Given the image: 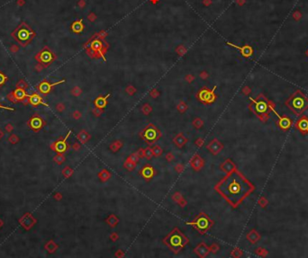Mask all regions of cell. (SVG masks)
<instances>
[{"label": "cell", "instance_id": "1", "mask_svg": "<svg viewBox=\"0 0 308 258\" xmlns=\"http://www.w3.org/2000/svg\"><path fill=\"white\" fill-rule=\"evenodd\" d=\"M252 189L250 183L235 170L227 174L214 187V190L234 208L248 196Z\"/></svg>", "mask_w": 308, "mask_h": 258}, {"label": "cell", "instance_id": "2", "mask_svg": "<svg viewBox=\"0 0 308 258\" xmlns=\"http://www.w3.org/2000/svg\"><path fill=\"white\" fill-rule=\"evenodd\" d=\"M162 242L174 254H179L180 250L188 245L189 240L179 228H174L173 230L163 238Z\"/></svg>", "mask_w": 308, "mask_h": 258}, {"label": "cell", "instance_id": "3", "mask_svg": "<svg viewBox=\"0 0 308 258\" xmlns=\"http://www.w3.org/2000/svg\"><path fill=\"white\" fill-rule=\"evenodd\" d=\"M11 36L19 43L21 47H26L36 37V33L26 22H22L11 33Z\"/></svg>", "mask_w": 308, "mask_h": 258}, {"label": "cell", "instance_id": "4", "mask_svg": "<svg viewBox=\"0 0 308 258\" xmlns=\"http://www.w3.org/2000/svg\"><path fill=\"white\" fill-rule=\"evenodd\" d=\"M186 223L194 227L200 234H205L214 226V222L205 212H200L196 215L192 221H188Z\"/></svg>", "mask_w": 308, "mask_h": 258}, {"label": "cell", "instance_id": "5", "mask_svg": "<svg viewBox=\"0 0 308 258\" xmlns=\"http://www.w3.org/2000/svg\"><path fill=\"white\" fill-rule=\"evenodd\" d=\"M140 138L147 142L149 145H152L161 137V132L154 124L149 123L144 129L139 133Z\"/></svg>", "mask_w": 308, "mask_h": 258}, {"label": "cell", "instance_id": "6", "mask_svg": "<svg viewBox=\"0 0 308 258\" xmlns=\"http://www.w3.org/2000/svg\"><path fill=\"white\" fill-rule=\"evenodd\" d=\"M287 103L293 112L299 114L308 107V99L303 94L296 93Z\"/></svg>", "mask_w": 308, "mask_h": 258}, {"label": "cell", "instance_id": "7", "mask_svg": "<svg viewBox=\"0 0 308 258\" xmlns=\"http://www.w3.org/2000/svg\"><path fill=\"white\" fill-rule=\"evenodd\" d=\"M34 58L43 68H48L51 63L56 60V55L53 53V52L49 47L45 46L35 55Z\"/></svg>", "mask_w": 308, "mask_h": 258}, {"label": "cell", "instance_id": "8", "mask_svg": "<svg viewBox=\"0 0 308 258\" xmlns=\"http://www.w3.org/2000/svg\"><path fill=\"white\" fill-rule=\"evenodd\" d=\"M215 88H216V86H214L212 90H210L206 87L202 88L197 95V98L199 100V102L204 104H211V103H214L215 99H216V95L214 94Z\"/></svg>", "mask_w": 308, "mask_h": 258}, {"label": "cell", "instance_id": "9", "mask_svg": "<svg viewBox=\"0 0 308 258\" xmlns=\"http://www.w3.org/2000/svg\"><path fill=\"white\" fill-rule=\"evenodd\" d=\"M70 134H71V130L68 131V134L65 136V138H60L59 140H57L56 142H54L51 146V149H53L57 153H64V152H66L67 149L68 148V144H67V139L68 138Z\"/></svg>", "mask_w": 308, "mask_h": 258}, {"label": "cell", "instance_id": "10", "mask_svg": "<svg viewBox=\"0 0 308 258\" xmlns=\"http://www.w3.org/2000/svg\"><path fill=\"white\" fill-rule=\"evenodd\" d=\"M66 80L65 79H62L60 81H58L56 83H53V84H51L50 82H48L47 80H43V82H41L38 86H37V89L39 90V92L41 94H43V95H47L51 91V89L54 87L55 86H58L60 84H62V83H65Z\"/></svg>", "mask_w": 308, "mask_h": 258}, {"label": "cell", "instance_id": "11", "mask_svg": "<svg viewBox=\"0 0 308 258\" xmlns=\"http://www.w3.org/2000/svg\"><path fill=\"white\" fill-rule=\"evenodd\" d=\"M27 95H28L26 94V90L24 88L16 87L13 92H11L7 95V98L9 99V101L13 103H18V102H22L25 98L27 97Z\"/></svg>", "mask_w": 308, "mask_h": 258}, {"label": "cell", "instance_id": "12", "mask_svg": "<svg viewBox=\"0 0 308 258\" xmlns=\"http://www.w3.org/2000/svg\"><path fill=\"white\" fill-rule=\"evenodd\" d=\"M189 163H190V165L191 167L195 170V171H200L204 165H205V161L204 159L202 158V156L198 154H195L193 156L190 160H189Z\"/></svg>", "mask_w": 308, "mask_h": 258}, {"label": "cell", "instance_id": "13", "mask_svg": "<svg viewBox=\"0 0 308 258\" xmlns=\"http://www.w3.org/2000/svg\"><path fill=\"white\" fill-rule=\"evenodd\" d=\"M44 124H45L44 120L40 116H37V115L33 116L30 119L29 122L27 123V125L34 131H39L44 126Z\"/></svg>", "mask_w": 308, "mask_h": 258}, {"label": "cell", "instance_id": "14", "mask_svg": "<svg viewBox=\"0 0 308 258\" xmlns=\"http://www.w3.org/2000/svg\"><path fill=\"white\" fill-rule=\"evenodd\" d=\"M206 148L209 150V152L212 154V155H217L219 154L222 149L223 148V146L222 144L216 138H214L207 146H206Z\"/></svg>", "mask_w": 308, "mask_h": 258}, {"label": "cell", "instance_id": "15", "mask_svg": "<svg viewBox=\"0 0 308 258\" xmlns=\"http://www.w3.org/2000/svg\"><path fill=\"white\" fill-rule=\"evenodd\" d=\"M194 252H195V254L197 255V256H199V257L201 258L206 257L211 253L210 247H207V245L205 243H204V242L200 243L197 247L194 249Z\"/></svg>", "mask_w": 308, "mask_h": 258}, {"label": "cell", "instance_id": "16", "mask_svg": "<svg viewBox=\"0 0 308 258\" xmlns=\"http://www.w3.org/2000/svg\"><path fill=\"white\" fill-rule=\"evenodd\" d=\"M139 174L142 175L146 181H149L151 180L154 176V174H155V169H154L151 165H148L147 164V165H145L141 169V171L139 172Z\"/></svg>", "mask_w": 308, "mask_h": 258}, {"label": "cell", "instance_id": "17", "mask_svg": "<svg viewBox=\"0 0 308 258\" xmlns=\"http://www.w3.org/2000/svg\"><path fill=\"white\" fill-rule=\"evenodd\" d=\"M27 98H28V101H29V103H31L33 106H38L39 104H43L44 106H49V104H47L46 103L43 102V99L36 93H34L33 95H27Z\"/></svg>", "mask_w": 308, "mask_h": 258}, {"label": "cell", "instance_id": "18", "mask_svg": "<svg viewBox=\"0 0 308 258\" xmlns=\"http://www.w3.org/2000/svg\"><path fill=\"white\" fill-rule=\"evenodd\" d=\"M188 141V138L185 137V135L183 133H179L178 135H176V137H174V138H173V143L175 144V146H177L180 148L185 146Z\"/></svg>", "mask_w": 308, "mask_h": 258}, {"label": "cell", "instance_id": "19", "mask_svg": "<svg viewBox=\"0 0 308 258\" xmlns=\"http://www.w3.org/2000/svg\"><path fill=\"white\" fill-rule=\"evenodd\" d=\"M111 94H107L105 96H98L96 100L94 101L95 107L100 108V109H104L105 108V106L107 105V99L110 97Z\"/></svg>", "mask_w": 308, "mask_h": 258}, {"label": "cell", "instance_id": "20", "mask_svg": "<svg viewBox=\"0 0 308 258\" xmlns=\"http://www.w3.org/2000/svg\"><path fill=\"white\" fill-rule=\"evenodd\" d=\"M220 168L222 169L223 172L229 174V173L232 172V171L234 170L235 166H234V164L232 163L230 159H227V160H225V161L221 165Z\"/></svg>", "mask_w": 308, "mask_h": 258}, {"label": "cell", "instance_id": "21", "mask_svg": "<svg viewBox=\"0 0 308 258\" xmlns=\"http://www.w3.org/2000/svg\"><path fill=\"white\" fill-rule=\"evenodd\" d=\"M105 222L108 226H110L111 228H114L119 223V218L115 214H110L105 220Z\"/></svg>", "mask_w": 308, "mask_h": 258}, {"label": "cell", "instance_id": "22", "mask_svg": "<svg viewBox=\"0 0 308 258\" xmlns=\"http://www.w3.org/2000/svg\"><path fill=\"white\" fill-rule=\"evenodd\" d=\"M90 138H91V135L89 133H87L85 129H82L77 135V138L79 140V142L82 143V144L86 143L90 139Z\"/></svg>", "mask_w": 308, "mask_h": 258}, {"label": "cell", "instance_id": "23", "mask_svg": "<svg viewBox=\"0 0 308 258\" xmlns=\"http://www.w3.org/2000/svg\"><path fill=\"white\" fill-rule=\"evenodd\" d=\"M111 172L108 169H103L100 172L98 173L97 177L99 178V180L101 182H106L111 178Z\"/></svg>", "mask_w": 308, "mask_h": 258}, {"label": "cell", "instance_id": "24", "mask_svg": "<svg viewBox=\"0 0 308 258\" xmlns=\"http://www.w3.org/2000/svg\"><path fill=\"white\" fill-rule=\"evenodd\" d=\"M123 145H124L123 141H121L119 139H116V140H114L111 144H110L109 149L111 150L113 153H116L117 151H119L120 149L122 148Z\"/></svg>", "mask_w": 308, "mask_h": 258}, {"label": "cell", "instance_id": "25", "mask_svg": "<svg viewBox=\"0 0 308 258\" xmlns=\"http://www.w3.org/2000/svg\"><path fill=\"white\" fill-rule=\"evenodd\" d=\"M268 110V106L264 102H256L255 103V111L258 114L265 113Z\"/></svg>", "mask_w": 308, "mask_h": 258}, {"label": "cell", "instance_id": "26", "mask_svg": "<svg viewBox=\"0 0 308 258\" xmlns=\"http://www.w3.org/2000/svg\"><path fill=\"white\" fill-rule=\"evenodd\" d=\"M136 165H137V163L133 162V161L131 159L130 156H129L128 157L126 158V160H125V161H124V168H126L128 171H133V170L135 169Z\"/></svg>", "mask_w": 308, "mask_h": 258}, {"label": "cell", "instance_id": "27", "mask_svg": "<svg viewBox=\"0 0 308 258\" xmlns=\"http://www.w3.org/2000/svg\"><path fill=\"white\" fill-rule=\"evenodd\" d=\"M71 30H72L74 33H77V34L80 33V32L83 30V25L81 24V20L74 22V23L72 24V25H71Z\"/></svg>", "mask_w": 308, "mask_h": 258}, {"label": "cell", "instance_id": "28", "mask_svg": "<svg viewBox=\"0 0 308 258\" xmlns=\"http://www.w3.org/2000/svg\"><path fill=\"white\" fill-rule=\"evenodd\" d=\"M45 249L47 250L48 252H50V253H54L56 250L58 249V245L54 241H49L45 246Z\"/></svg>", "mask_w": 308, "mask_h": 258}, {"label": "cell", "instance_id": "29", "mask_svg": "<svg viewBox=\"0 0 308 258\" xmlns=\"http://www.w3.org/2000/svg\"><path fill=\"white\" fill-rule=\"evenodd\" d=\"M188 106L187 103H185L184 101H180L179 104L177 105V110L180 112V113H185L188 111Z\"/></svg>", "mask_w": 308, "mask_h": 258}, {"label": "cell", "instance_id": "30", "mask_svg": "<svg viewBox=\"0 0 308 258\" xmlns=\"http://www.w3.org/2000/svg\"><path fill=\"white\" fill-rule=\"evenodd\" d=\"M153 150L151 147H147L144 148V153H143V157H145L146 159L151 160L153 156Z\"/></svg>", "mask_w": 308, "mask_h": 258}, {"label": "cell", "instance_id": "31", "mask_svg": "<svg viewBox=\"0 0 308 258\" xmlns=\"http://www.w3.org/2000/svg\"><path fill=\"white\" fill-rule=\"evenodd\" d=\"M53 160H54L55 163H57L58 165H61V164H63L65 162L66 157H65V156L63 155V153H58L57 155L53 157Z\"/></svg>", "mask_w": 308, "mask_h": 258}, {"label": "cell", "instance_id": "32", "mask_svg": "<svg viewBox=\"0 0 308 258\" xmlns=\"http://www.w3.org/2000/svg\"><path fill=\"white\" fill-rule=\"evenodd\" d=\"M192 124H193V126L196 129H201L204 126L205 122H204V120H202L200 117H197V118H196L195 120L192 121Z\"/></svg>", "mask_w": 308, "mask_h": 258}, {"label": "cell", "instance_id": "33", "mask_svg": "<svg viewBox=\"0 0 308 258\" xmlns=\"http://www.w3.org/2000/svg\"><path fill=\"white\" fill-rule=\"evenodd\" d=\"M142 112H143L145 115H149L151 112H152V107L149 103H144L142 106Z\"/></svg>", "mask_w": 308, "mask_h": 258}, {"label": "cell", "instance_id": "34", "mask_svg": "<svg viewBox=\"0 0 308 258\" xmlns=\"http://www.w3.org/2000/svg\"><path fill=\"white\" fill-rule=\"evenodd\" d=\"M62 174L64 175L65 178H68L73 174V169H71L69 166H66L63 170H62Z\"/></svg>", "mask_w": 308, "mask_h": 258}, {"label": "cell", "instance_id": "35", "mask_svg": "<svg viewBox=\"0 0 308 258\" xmlns=\"http://www.w3.org/2000/svg\"><path fill=\"white\" fill-rule=\"evenodd\" d=\"M152 150H153V155L155 156H160L162 155L163 149L160 146H158V145L154 146L152 147Z\"/></svg>", "mask_w": 308, "mask_h": 258}, {"label": "cell", "instance_id": "36", "mask_svg": "<svg viewBox=\"0 0 308 258\" xmlns=\"http://www.w3.org/2000/svg\"><path fill=\"white\" fill-rule=\"evenodd\" d=\"M171 198H172V200H173L175 202L179 203L180 201L184 198V197H183V195L180 193V192H176L175 193H173V195H172V197H171Z\"/></svg>", "mask_w": 308, "mask_h": 258}, {"label": "cell", "instance_id": "37", "mask_svg": "<svg viewBox=\"0 0 308 258\" xmlns=\"http://www.w3.org/2000/svg\"><path fill=\"white\" fill-rule=\"evenodd\" d=\"M92 112L96 117H100L102 115V113L104 112V109H100L97 107H95L94 109L92 110Z\"/></svg>", "mask_w": 308, "mask_h": 258}, {"label": "cell", "instance_id": "38", "mask_svg": "<svg viewBox=\"0 0 308 258\" xmlns=\"http://www.w3.org/2000/svg\"><path fill=\"white\" fill-rule=\"evenodd\" d=\"M71 94L74 96H79L82 94V90L78 87V86H75L72 90H71Z\"/></svg>", "mask_w": 308, "mask_h": 258}, {"label": "cell", "instance_id": "39", "mask_svg": "<svg viewBox=\"0 0 308 258\" xmlns=\"http://www.w3.org/2000/svg\"><path fill=\"white\" fill-rule=\"evenodd\" d=\"M16 87H19V88H24L26 89L28 87V84L26 82L25 79H21L20 81H18V83L16 84Z\"/></svg>", "mask_w": 308, "mask_h": 258}, {"label": "cell", "instance_id": "40", "mask_svg": "<svg viewBox=\"0 0 308 258\" xmlns=\"http://www.w3.org/2000/svg\"><path fill=\"white\" fill-rule=\"evenodd\" d=\"M8 80V78L3 73V72H1L0 71V86H3L7 81Z\"/></svg>", "mask_w": 308, "mask_h": 258}, {"label": "cell", "instance_id": "41", "mask_svg": "<svg viewBox=\"0 0 308 258\" xmlns=\"http://www.w3.org/2000/svg\"><path fill=\"white\" fill-rule=\"evenodd\" d=\"M175 170L179 173V174H181V173L185 170V166H184L183 164H177L176 166H175Z\"/></svg>", "mask_w": 308, "mask_h": 258}, {"label": "cell", "instance_id": "42", "mask_svg": "<svg viewBox=\"0 0 308 258\" xmlns=\"http://www.w3.org/2000/svg\"><path fill=\"white\" fill-rule=\"evenodd\" d=\"M130 157H131V159L133 161V162H135V163H138L139 162V160H140V156L138 155V153L137 152H134V153H133V154H131L130 155Z\"/></svg>", "mask_w": 308, "mask_h": 258}, {"label": "cell", "instance_id": "43", "mask_svg": "<svg viewBox=\"0 0 308 258\" xmlns=\"http://www.w3.org/2000/svg\"><path fill=\"white\" fill-rule=\"evenodd\" d=\"M125 91L128 93L129 95H134L135 93H136V89L133 87V86H128L127 87H126V89H125Z\"/></svg>", "mask_w": 308, "mask_h": 258}, {"label": "cell", "instance_id": "44", "mask_svg": "<svg viewBox=\"0 0 308 258\" xmlns=\"http://www.w3.org/2000/svg\"><path fill=\"white\" fill-rule=\"evenodd\" d=\"M195 144H196V146L198 147H201L204 146V144H205V139L202 138H197V140L195 141Z\"/></svg>", "mask_w": 308, "mask_h": 258}, {"label": "cell", "instance_id": "45", "mask_svg": "<svg viewBox=\"0 0 308 258\" xmlns=\"http://www.w3.org/2000/svg\"><path fill=\"white\" fill-rule=\"evenodd\" d=\"M109 238H110V240L113 241V242H115V241L118 240V238H119V236H118V234H117L116 232H113V233H111V234H110V236H109Z\"/></svg>", "mask_w": 308, "mask_h": 258}, {"label": "cell", "instance_id": "46", "mask_svg": "<svg viewBox=\"0 0 308 258\" xmlns=\"http://www.w3.org/2000/svg\"><path fill=\"white\" fill-rule=\"evenodd\" d=\"M18 140H19V138H18V137H17L16 135H11L10 138H9V141H10L12 144H16V143L18 142Z\"/></svg>", "mask_w": 308, "mask_h": 258}, {"label": "cell", "instance_id": "47", "mask_svg": "<svg viewBox=\"0 0 308 258\" xmlns=\"http://www.w3.org/2000/svg\"><path fill=\"white\" fill-rule=\"evenodd\" d=\"M150 95H151L152 98H157V97L160 95V92H159L157 89H152V90L150 92Z\"/></svg>", "mask_w": 308, "mask_h": 258}, {"label": "cell", "instance_id": "48", "mask_svg": "<svg viewBox=\"0 0 308 258\" xmlns=\"http://www.w3.org/2000/svg\"><path fill=\"white\" fill-rule=\"evenodd\" d=\"M218 250H219V247H218V245H217V244H213V245L210 247V251H211L213 254L217 253V252H218Z\"/></svg>", "mask_w": 308, "mask_h": 258}, {"label": "cell", "instance_id": "49", "mask_svg": "<svg viewBox=\"0 0 308 258\" xmlns=\"http://www.w3.org/2000/svg\"><path fill=\"white\" fill-rule=\"evenodd\" d=\"M174 158H175V156L173 155L171 152L167 153V155H166V160H167L168 162H172V161L174 160Z\"/></svg>", "mask_w": 308, "mask_h": 258}, {"label": "cell", "instance_id": "50", "mask_svg": "<svg viewBox=\"0 0 308 258\" xmlns=\"http://www.w3.org/2000/svg\"><path fill=\"white\" fill-rule=\"evenodd\" d=\"M81 117H82V114H81V112H80L75 111V112H73V118H74L75 120H79Z\"/></svg>", "mask_w": 308, "mask_h": 258}, {"label": "cell", "instance_id": "51", "mask_svg": "<svg viewBox=\"0 0 308 258\" xmlns=\"http://www.w3.org/2000/svg\"><path fill=\"white\" fill-rule=\"evenodd\" d=\"M114 256H115V257H124V252L123 250L118 249L115 252Z\"/></svg>", "mask_w": 308, "mask_h": 258}, {"label": "cell", "instance_id": "52", "mask_svg": "<svg viewBox=\"0 0 308 258\" xmlns=\"http://www.w3.org/2000/svg\"><path fill=\"white\" fill-rule=\"evenodd\" d=\"M80 148H81V145H80L79 143H77V142H75V143L72 145V149H73L74 151H78V150H80Z\"/></svg>", "mask_w": 308, "mask_h": 258}, {"label": "cell", "instance_id": "53", "mask_svg": "<svg viewBox=\"0 0 308 258\" xmlns=\"http://www.w3.org/2000/svg\"><path fill=\"white\" fill-rule=\"evenodd\" d=\"M56 109H57V111H58V112H63V111H64V109H65V105H64L63 103H59V104H57V106H56Z\"/></svg>", "mask_w": 308, "mask_h": 258}, {"label": "cell", "instance_id": "54", "mask_svg": "<svg viewBox=\"0 0 308 258\" xmlns=\"http://www.w3.org/2000/svg\"><path fill=\"white\" fill-rule=\"evenodd\" d=\"M185 78H186V80H187L188 82H189V83L193 82V81H194V79H195V78H194V76H193V75H187Z\"/></svg>", "mask_w": 308, "mask_h": 258}, {"label": "cell", "instance_id": "55", "mask_svg": "<svg viewBox=\"0 0 308 258\" xmlns=\"http://www.w3.org/2000/svg\"><path fill=\"white\" fill-rule=\"evenodd\" d=\"M178 204H179V205H180V207H182V208H183V207H185V206H186V205H187V204H188V201H186L185 199L183 198V199H182V200H181V201H180V202L178 203Z\"/></svg>", "mask_w": 308, "mask_h": 258}, {"label": "cell", "instance_id": "56", "mask_svg": "<svg viewBox=\"0 0 308 258\" xmlns=\"http://www.w3.org/2000/svg\"><path fill=\"white\" fill-rule=\"evenodd\" d=\"M10 51H11V52H17L18 51H19V48L17 47L16 45H12L11 47H10Z\"/></svg>", "mask_w": 308, "mask_h": 258}, {"label": "cell", "instance_id": "57", "mask_svg": "<svg viewBox=\"0 0 308 258\" xmlns=\"http://www.w3.org/2000/svg\"><path fill=\"white\" fill-rule=\"evenodd\" d=\"M200 78H202V79H206V78H208V74H207V72H205V71L201 72V74H200Z\"/></svg>", "mask_w": 308, "mask_h": 258}, {"label": "cell", "instance_id": "58", "mask_svg": "<svg viewBox=\"0 0 308 258\" xmlns=\"http://www.w3.org/2000/svg\"><path fill=\"white\" fill-rule=\"evenodd\" d=\"M26 4V0H17L16 5L18 7H23Z\"/></svg>", "mask_w": 308, "mask_h": 258}, {"label": "cell", "instance_id": "59", "mask_svg": "<svg viewBox=\"0 0 308 258\" xmlns=\"http://www.w3.org/2000/svg\"><path fill=\"white\" fill-rule=\"evenodd\" d=\"M54 199H55V200H57V201H60V200L62 199V195H61V193H60V192H57V193L54 195Z\"/></svg>", "mask_w": 308, "mask_h": 258}, {"label": "cell", "instance_id": "60", "mask_svg": "<svg viewBox=\"0 0 308 258\" xmlns=\"http://www.w3.org/2000/svg\"><path fill=\"white\" fill-rule=\"evenodd\" d=\"M0 109H5V110H9V111H15L14 108H11V107H7V106H4L2 104H0Z\"/></svg>", "mask_w": 308, "mask_h": 258}, {"label": "cell", "instance_id": "61", "mask_svg": "<svg viewBox=\"0 0 308 258\" xmlns=\"http://www.w3.org/2000/svg\"><path fill=\"white\" fill-rule=\"evenodd\" d=\"M43 69V67L42 66V65H41V64H40V63H39L38 65H36V66H35V69H36L38 72H40V71H41V70H42Z\"/></svg>", "mask_w": 308, "mask_h": 258}, {"label": "cell", "instance_id": "62", "mask_svg": "<svg viewBox=\"0 0 308 258\" xmlns=\"http://www.w3.org/2000/svg\"><path fill=\"white\" fill-rule=\"evenodd\" d=\"M6 129H7V131L10 132V131H12V130H13V126H12L11 124H7V125L6 126Z\"/></svg>", "mask_w": 308, "mask_h": 258}, {"label": "cell", "instance_id": "63", "mask_svg": "<svg viewBox=\"0 0 308 258\" xmlns=\"http://www.w3.org/2000/svg\"><path fill=\"white\" fill-rule=\"evenodd\" d=\"M3 136H4V132H3V131L0 129V139L2 138V137H3Z\"/></svg>", "mask_w": 308, "mask_h": 258}, {"label": "cell", "instance_id": "64", "mask_svg": "<svg viewBox=\"0 0 308 258\" xmlns=\"http://www.w3.org/2000/svg\"><path fill=\"white\" fill-rule=\"evenodd\" d=\"M2 226H3V221L0 220V227H2Z\"/></svg>", "mask_w": 308, "mask_h": 258}]
</instances>
